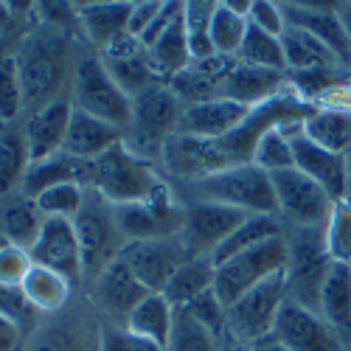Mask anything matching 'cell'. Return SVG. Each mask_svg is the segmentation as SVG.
<instances>
[{"mask_svg":"<svg viewBox=\"0 0 351 351\" xmlns=\"http://www.w3.org/2000/svg\"><path fill=\"white\" fill-rule=\"evenodd\" d=\"M25 292V298L28 304H32L37 312H45V315H56V312H62L65 304L71 301V292H73V284L60 276V273H53V270H45V267H32V273L25 276L23 287Z\"/></svg>","mask_w":351,"mask_h":351,"instance_id":"cell-35","label":"cell"},{"mask_svg":"<svg viewBox=\"0 0 351 351\" xmlns=\"http://www.w3.org/2000/svg\"><path fill=\"white\" fill-rule=\"evenodd\" d=\"M73 104L71 99H56L40 110H34L23 124V135L28 143V155L34 160H45L56 152H62L68 124H71Z\"/></svg>","mask_w":351,"mask_h":351,"instance_id":"cell-20","label":"cell"},{"mask_svg":"<svg viewBox=\"0 0 351 351\" xmlns=\"http://www.w3.org/2000/svg\"><path fill=\"white\" fill-rule=\"evenodd\" d=\"M23 110H25V99H23L17 62L14 56H0V124L3 127L14 124Z\"/></svg>","mask_w":351,"mask_h":351,"instance_id":"cell-45","label":"cell"},{"mask_svg":"<svg viewBox=\"0 0 351 351\" xmlns=\"http://www.w3.org/2000/svg\"><path fill=\"white\" fill-rule=\"evenodd\" d=\"M17 348H23V332L9 317L0 315V351H17Z\"/></svg>","mask_w":351,"mask_h":351,"instance_id":"cell-52","label":"cell"},{"mask_svg":"<svg viewBox=\"0 0 351 351\" xmlns=\"http://www.w3.org/2000/svg\"><path fill=\"white\" fill-rule=\"evenodd\" d=\"M217 3H183V25H186V37H189V51H191V62L194 60H208L214 56L211 45V17H214Z\"/></svg>","mask_w":351,"mask_h":351,"instance_id":"cell-40","label":"cell"},{"mask_svg":"<svg viewBox=\"0 0 351 351\" xmlns=\"http://www.w3.org/2000/svg\"><path fill=\"white\" fill-rule=\"evenodd\" d=\"M32 267H34V261L28 250L9 245V242L0 245V284L3 287H23Z\"/></svg>","mask_w":351,"mask_h":351,"instance_id":"cell-47","label":"cell"},{"mask_svg":"<svg viewBox=\"0 0 351 351\" xmlns=\"http://www.w3.org/2000/svg\"><path fill=\"white\" fill-rule=\"evenodd\" d=\"M183 219H186V202L178 197V191L169 183L149 199L115 208V222H119L124 242H149V239L180 237Z\"/></svg>","mask_w":351,"mask_h":351,"instance_id":"cell-9","label":"cell"},{"mask_svg":"<svg viewBox=\"0 0 351 351\" xmlns=\"http://www.w3.org/2000/svg\"><path fill=\"white\" fill-rule=\"evenodd\" d=\"M253 351H289V348L276 335H267V337H261V340L253 343Z\"/></svg>","mask_w":351,"mask_h":351,"instance_id":"cell-55","label":"cell"},{"mask_svg":"<svg viewBox=\"0 0 351 351\" xmlns=\"http://www.w3.org/2000/svg\"><path fill=\"white\" fill-rule=\"evenodd\" d=\"M183 202H186V219L180 239L191 256L214 258L219 245L250 217L239 208H230L211 199H183Z\"/></svg>","mask_w":351,"mask_h":351,"instance_id":"cell-12","label":"cell"},{"mask_svg":"<svg viewBox=\"0 0 351 351\" xmlns=\"http://www.w3.org/2000/svg\"><path fill=\"white\" fill-rule=\"evenodd\" d=\"M284 127L267 130L265 135L258 138L256 149H253V160L250 163L258 166L261 171H267V174L295 169V155H292V143H289V135H287Z\"/></svg>","mask_w":351,"mask_h":351,"instance_id":"cell-41","label":"cell"},{"mask_svg":"<svg viewBox=\"0 0 351 351\" xmlns=\"http://www.w3.org/2000/svg\"><path fill=\"white\" fill-rule=\"evenodd\" d=\"M87 189L79 183H65V186H53L48 191H43L34 202L40 206V211L45 214V219H68L73 222L84 206Z\"/></svg>","mask_w":351,"mask_h":351,"instance_id":"cell-44","label":"cell"},{"mask_svg":"<svg viewBox=\"0 0 351 351\" xmlns=\"http://www.w3.org/2000/svg\"><path fill=\"white\" fill-rule=\"evenodd\" d=\"M0 132H3V124H0Z\"/></svg>","mask_w":351,"mask_h":351,"instance_id":"cell-59","label":"cell"},{"mask_svg":"<svg viewBox=\"0 0 351 351\" xmlns=\"http://www.w3.org/2000/svg\"><path fill=\"white\" fill-rule=\"evenodd\" d=\"M0 315L3 317H9L12 324L25 335V329H37V309L28 304V298H25V292L20 289V287H3L0 284Z\"/></svg>","mask_w":351,"mask_h":351,"instance_id":"cell-46","label":"cell"},{"mask_svg":"<svg viewBox=\"0 0 351 351\" xmlns=\"http://www.w3.org/2000/svg\"><path fill=\"white\" fill-rule=\"evenodd\" d=\"M124 141V130L112 127L90 112H82L73 107L71 112V124H68V135H65V146L62 152L79 158V160H90L96 163L104 152H110L115 143Z\"/></svg>","mask_w":351,"mask_h":351,"instance_id":"cell-25","label":"cell"},{"mask_svg":"<svg viewBox=\"0 0 351 351\" xmlns=\"http://www.w3.org/2000/svg\"><path fill=\"white\" fill-rule=\"evenodd\" d=\"M217 351H253V343H247V340H242L239 335H233L228 326L219 332V337H217Z\"/></svg>","mask_w":351,"mask_h":351,"instance_id":"cell-53","label":"cell"},{"mask_svg":"<svg viewBox=\"0 0 351 351\" xmlns=\"http://www.w3.org/2000/svg\"><path fill=\"white\" fill-rule=\"evenodd\" d=\"M65 183H79L84 189H90L93 186V163L79 160L68 152H56L45 160H34V163H28L20 194L37 199L43 191H48L53 186H65Z\"/></svg>","mask_w":351,"mask_h":351,"instance_id":"cell-22","label":"cell"},{"mask_svg":"<svg viewBox=\"0 0 351 351\" xmlns=\"http://www.w3.org/2000/svg\"><path fill=\"white\" fill-rule=\"evenodd\" d=\"M233 65H237V60L214 53L208 60H194L186 71H180L166 84L178 93V99L186 107L199 104V101H211V99H222V87H225V79Z\"/></svg>","mask_w":351,"mask_h":351,"instance_id":"cell-23","label":"cell"},{"mask_svg":"<svg viewBox=\"0 0 351 351\" xmlns=\"http://www.w3.org/2000/svg\"><path fill=\"white\" fill-rule=\"evenodd\" d=\"M281 233H284V222H281L278 214H250V217L219 245V250H217L214 258H211L214 267L222 265V261H228V258H233V256L250 250V247H256V245H261V242L281 237Z\"/></svg>","mask_w":351,"mask_h":351,"instance_id":"cell-34","label":"cell"},{"mask_svg":"<svg viewBox=\"0 0 351 351\" xmlns=\"http://www.w3.org/2000/svg\"><path fill=\"white\" fill-rule=\"evenodd\" d=\"M163 3H158V0H149V3H132V12H130V25H127V32L132 37H143L146 32H149V25L155 23V17L160 14Z\"/></svg>","mask_w":351,"mask_h":351,"instance_id":"cell-51","label":"cell"},{"mask_svg":"<svg viewBox=\"0 0 351 351\" xmlns=\"http://www.w3.org/2000/svg\"><path fill=\"white\" fill-rule=\"evenodd\" d=\"M183 110L186 104L178 99V93L166 82L146 87L143 93L132 99V121L124 132V141L130 143V149H135L146 160L158 163L166 141L180 132Z\"/></svg>","mask_w":351,"mask_h":351,"instance_id":"cell-3","label":"cell"},{"mask_svg":"<svg viewBox=\"0 0 351 351\" xmlns=\"http://www.w3.org/2000/svg\"><path fill=\"white\" fill-rule=\"evenodd\" d=\"M73 228H76L79 250H82L84 278L90 281L107 265H112L127 245L119 230V222H115V206H110L99 191L87 189L84 206L73 219Z\"/></svg>","mask_w":351,"mask_h":351,"instance_id":"cell-7","label":"cell"},{"mask_svg":"<svg viewBox=\"0 0 351 351\" xmlns=\"http://www.w3.org/2000/svg\"><path fill=\"white\" fill-rule=\"evenodd\" d=\"M343 158H346V197L351 199V146L343 152Z\"/></svg>","mask_w":351,"mask_h":351,"instance_id":"cell-57","label":"cell"},{"mask_svg":"<svg viewBox=\"0 0 351 351\" xmlns=\"http://www.w3.org/2000/svg\"><path fill=\"white\" fill-rule=\"evenodd\" d=\"M245 34H247V17H242L239 12H233L228 3H217L214 17H211L214 53L228 56V60H237L239 48L245 43Z\"/></svg>","mask_w":351,"mask_h":351,"instance_id":"cell-38","label":"cell"},{"mask_svg":"<svg viewBox=\"0 0 351 351\" xmlns=\"http://www.w3.org/2000/svg\"><path fill=\"white\" fill-rule=\"evenodd\" d=\"M287 25L304 28L312 37L324 43L343 65V71L351 76V40L346 34V25L335 6H317V3H281Z\"/></svg>","mask_w":351,"mask_h":351,"instance_id":"cell-19","label":"cell"},{"mask_svg":"<svg viewBox=\"0 0 351 351\" xmlns=\"http://www.w3.org/2000/svg\"><path fill=\"white\" fill-rule=\"evenodd\" d=\"M166 186L160 171L152 160H146L130 143H115L93 163V191H99L110 206H130V202L149 199Z\"/></svg>","mask_w":351,"mask_h":351,"instance_id":"cell-1","label":"cell"},{"mask_svg":"<svg viewBox=\"0 0 351 351\" xmlns=\"http://www.w3.org/2000/svg\"><path fill=\"white\" fill-rule=\"evenodd\" d=\"M189 191H191V199L222 202V206L239 208L245 214H278L270 174L253 163L228 166L206 180L191 183Z\"/></svg>","mask_w":351,"mask_h":351,"instance_id":"cell-5","label":"cell"},{"mask_svg":"<svg viewBox=\"0 0 351 351\" xmlns=\"http://www.w3.org/2000/svg\"><path fill=\"white\" fill-rule=\"evenodd\" d=\"M284 301H287V281H284V273H276L267 281L247 289L237 304L228 306V329L247 343L267 337L273 335L276 317Z\"/></svg>","mask_w":351,"mask_h":351,"instance_id":"cell-11","label":"cell"},{"mask_svg":"<svg viewBox=\"0 0 351 351\" xmlns=\"http://www.w3.org/2000/svg\"><path fill=\"white\" fill-rule=\"evenodd\" d=\"M346 351H351V346H346Z\"/></svg>","mask_w":351,"mask_h":351,"instance_id":"cell-58","label":"cell"},{"mask_svg":"<svg viewBox=\"0 0 351 351\" xmlns=\"http://www.w3.org/2000/svg\"><path fill=\"white\" fill-rule=\"evenodd\" d=\"M71 104L124 132L132 121V99L110 76L101 56H82L76 62L71 76Z\"/></svg>","mask_w":351,"mask_h":351,"instance_id":"cell-6","label":"cell"},{"mask_svg":"<svg viewBox=\"0 0 351 351\" xmlns=\"http://www.w3.org/2000/svg\"><path fill=\"white\" fill-rule=\"evenodd\" d=\"M146 56H149V65L160 82H171L180 71H186L191 65L183 14H180V20H174L152 45H146Z\"/></svg>","mask_w":351,"mask_h":351,"instance_id":"cell-31","label":"cell"},{"mask_svg":"<svg viewBox=\"0 0 351 351\" xmlns=\"http://www.w3.org/2000/svg\"><path fill=\"white\" fill-rule=\"evenodd\" d=\"M20 84H23V99L28 110H40L56 99H68L60 96L62 84L68 79L65 68V43L56 34V28L51 34H34L28 37L14 56Z\"/></svg>","mask_w":351,"mask_h":351,"instance_id":"cell-4","label":"cell"},{"mask_svg":"<svg viewBox=\"0 0 351 351\" xmlns=\"http://www.w3.org/2000/svg\"><path fill=\"white\" fill-rule=\"evenodd\" d=\"M337 14H340V20H343V25H346L348 40H351V3H337Z\"/></svg>","mask_w":351,"mask_h":351,"instance_id":"cell-56","label":"cell"},{"mask_svg":"<svg viewBox=\"0 0 351 351\" xmlns=\"http://www.w3.org/2000/svg\"><path fill=\"white\" fill-rule=\"evenodd\" d=\"M166 351H217V335L202 326L197 317H191L186 309H178Z\"/></svg>","mask_w":351,"mask_h":351,"instance_id":"cell-43","label":"cell"},{"mask_svg":"<svg viewBox=\"0 0 351 351\" xmlns=\"http://www.w3.org/2000/svg\"><path fill=\"white\" fill-rule=\"evenodd\" d=\"M149 295V289H146L135 276L132 270L124 265V258L119 256L107 265L99 276L90 278V289H87V298L90 304L107 315L110 320H121V326L127 324V317L132 315V309Z\"/></svg>","mask_w":351,"mask_h":351,"instance_id":"cell-15","label":"cell"},{"mask_svg":"<svg viewBox=\"0 0 351 351\" xmlns=\"http://www.w3.org/2000/svg\"><path fill=\"white\" fill-rule=\"evenodd\" d=\"M73 12L90 45L107 51L115 40L127 34L132 3H82Z\"/></svg>","mask_w":351,"mask_h":351,"instance_id":"cell-26","label":"cell"},{"mask_svg":"<svg viewBox=\"0 0 351 351\" xmlns=\"http://www.w3.org/2000/svg\"><path fill=\"white\" fill-rule=\"evenodd\" d=\"M28 163H32V155H28L23 127H3V132H0V199L14 197V191L20 194Z\"/></svg>","mask_w":351,"mask_h":351,"instance_id":"cell-33","label":"cell"},{"mask_svg":"<svg viewBox=\"0 0 351 351\" xmlns=\"http://www.w3.org/2000/svg\"><path fill=\"white\" fill-rule=\"evenodd\" d=\"M287 270V239L284 233L276 239L261 242L239 256H233L222 265H217V278H214V292L225 306L237 304L247 289L256 284L267 281L276 273Z\"/></svg>","mask_w":351,"mask_h":351,"instance_id":"cell-8","label":"cell"},{"mask_svg":"<svg viewBox=\"0 0 351 351\" xmlns=\"http://www.w3.org/2000/svg\"><path fill=\"white\" fill-rule=\"evenodd\" d=\"M43 225H45V214L32 197L14 194L6 197L3 206H0V237L9 245L32 250V245L43 233Z\"/></svg>","mask_w":351,"mask_h":351,"instance_id":"cell-27","label":"cell"},{"mask_svg":"<svg viewBox=\"0 0 351 351\" xmlns=\"http://www.w3.org/2000/svg\"><path fill=\"white\" fill-rule=\"evenodd\" d=\"M320 317L337 332V337L351 346V267L332 265L324 292H320Z\"/></svg>","mask_w":351,"mask_h":351,"instance_id":"cell-28","label":"cell"},{"mask_svg":"<svg viewBox=\"0 0 351 351\" xmlns=\"http://www.w3.org/2000/svg\"><path fill=\"white\" fill-rule=\"evenodd\" d=\"M99 351V340L87 343L82 329H71L65 324H43L25 337L23 351Z\"/></svg>","mask_w":351,"mask_h":351,"instance_id":"cell-39","label":"cell"},{"mask_svg":"<svg viewBox=\"0 0 351 351\" xmlns=\"http://www.w3.org/2000/svg\"><path fill=\"white\" fill-rule=\"evenodd\" d=\"M121 258L146 289L163 292L169 278L178 273L183 261L191 258V253L180 237H171V239H149V242H127Z\"/></svg>","mask_w":351,"mask_h":351,"instance_id":"cell-14","label":"cell"},{"mask_svg":"<svg viewBox=\"0 0 351 351\" xmlns=\"http://www.w3.org/2000/svg\"><path fill=\"white\" fill-rule=\"evenodd\" d=\"M186 312H189L191 317H197L206 329H211L217 337H219V332L228 326V306L219 301V295H217L214 289H208L206 295H199L197 301H191V304L186 306Z\"/></svg>","mask_w":351,"mask_h":351,"instance_id":"cell-49","label":"cell"},{"mask_svg":"<svg viewBox=\"0 0 351 351\" xmlns=\"http://www.w3.org/2000/svg\"><path fill=\"white\" fill-rule=\"evenodd\" d=\"M99 351H166L163 346L146 340L127 326H101L99 332Z\"/></svg>","mask_w":351,"mask_h":351,"instance_id":"cell-48","label":"cell"},{"mask_svg":"<svg viewBox=\"0 0 351 351\" xmlns=\"http://www.w3.org/2000/svg\"><path fill=\"white\" fill-rule=\"evenodd\" d=\"M247 23L256 25V28H261V32L273 34V37H281L284 28H287V17H284L281 3H270V0H253Z\"/></svg>","mask_w":351,"mask_h":351,"instance_id":"cell-50","label":"cell"},{"mask_svg":"<svg viewBox=\"0 0 351 351\" xmlns=\"http://www.w3.org/2000/svg\"><path fill=\"white\" fill-rule=\"evenodd\" d=\"M281 48L287 60V73H304V71H324V68H340V60L304 28L287 25L281 34Z\"/></svg>","mask_w":351,"mask_h":351,"instance_id":"cell-29","label":"cell"},{"mask_svg":"<svg viewBox=\"0 0 351 351\" xmlns=\"http://www.w3.org/2000/svg\"><path fill=\"white\" fill-rule=\"evenodd\" d=\"M287 90V73L281 71H265V68H253L245 62H237L230 68L225 87H222V99H230L245 107H261L273 101Z\"/></svg>","mask_w":351,"mask_h":351,"instance_id":"cell-24","label":"cell"},{"mask_svg":"<svg viewBox=\"0 0 351 351\" xmlns=\"http://www.w3.org/2000/svg\"><path fill=\"white\" fill-rule=\"evenodd\" d=\"M292 143V155H295V169L304 171L309 180H315L320 189H326L329 197L337 202L346 197V158L337 152H329L324 146L309 141L298 124L284 127Z\"/></svg>","mask_w":351,"mask_h":351,"instance_id":"cell-18","label":"cell"},{"mask_svg":"<svg viewBox=\"0 0 351 351\" xmlns=\"http://www.w3.org/2000/svg\"><path fill=\"white\" fill-rule=\"evenodd\" d=\"M214 278H217V267L214 261L206 256H191L189 261L178 267L163 289V298L174 306V309H186L191 301H197L199 295H206L208 289H214Z\"/></svg>","mask_w":351,"mask_h":351,"instance_id":"cell-30","label":"cell"},{"mask_svg":"<svg viewBox=\"0 0 351 351\" xmlns=\"http://www.w3.org/2000/svg\"><path fill=\"white\" fill-rule=\"evenodd\" d=\"M14 25H17L14 9L6 6V3H0V56H6V53H3V45H6L9 37L14 34Z\"/></svg>","mask_w":351,"mask_h":351,"instance_id":"cell-54","label":"cell"},{"mask_svg":"<svg viewBox=\"0 0 351 351\" xmlns=\"http://www.w3.org/2000/svg\"><path fill=\"white\" fill-rule=\"evenodd\" d=\"M237 62L253 65V68H265V71H281L287 73V60H284V48H281V37H273L261 28L247 23V34L245 43L239 48Z\"/></svg>","mask_w":351,"mask_h":351,"instance_id":"cell-37","label":"cell"},{"mask_svg":"<svg viewBox=\"0 0 351 351\" xmlns=\"http://www.w3.org/2000/svg\"><path fill=\"white\" fill-rule=\"evenodd\" d=\"M247 115H250V107L237 104L230 99H211V101L189 104L183 110L180 132L208 138V141H222L230 132H237L245 124Z\"/></svg>","mask_w":351,"mask_h":351,"instance_id":"cell-21","label":"cell"},{"mask_svg":"<svg viewBox=\"0 0 351 351\" xmlns=\"http://www.w3.org/2000/svg\"><path fill=\"white\" fill-rule=\"evenodd\" d=\"M28 253H32V261L37 267H45V270L65 276L73 287L84 278L76 228L68 219H45L43 233L37 237V242L32 245Z\"/></svg>","mask_w":351,"mask_h":351,"instance_id":"cell-17","label":"cell"},{"mask_svg":"<svg viewBox=\"0 0 351 351\" xmlns=\"http://www.w3.org/2000/svg\"><path fill=\"white\" fill-rule=\"evenodd\" d=\"M301 130L317 146L343 155L351 146V112L332 110V107H317L309 119L301 121Z\"/></svg>","mask_w":351,"mask_h":351,"instance_id":"cell-36","label":"cell"},{"mask_svg":"<svg viewBox=\"0 0 351 351\" xmlns=\"http://www.w3.org/2000/svg\"><path fill=\"white\" fill-rule=\"evenodd\" d=\"M287 301L301 304L312 312L320 306V292H324L326 276L335 261L329 258L324 228H287Z\"/></svg>","mask_w":351,"mask_h":351,"instance_id":"cell-2","label":"cell"},{"mask_svg":"<svg viewBox=\"0 0 351 351\" xmlns=\"http://www.w3.org/2000/svg\"><path fill=\"white\" fill-rule=\"evenodd\" d=\"M324 239H326L329 258L335 265L351 267V199L348 197L335 202V208L324 225Z\"/></svg>","mask_w":351,"mask_h":351,"instance_id":"cell-42","label":"cell"},{"mask_svg":"<svg viewBox=\"0 0 351 351\" xmlns=\"http://www.w3.org/2000/svg\"><path fill=\"white\" fill-rule=\"evenodd\" d=\"M273 194H276V211L287 228H324L335 199L326 189H320L315 180H309L304 171L287 169L270 174Z\"/></svg>","mask_w":351,"mask_h":351,"instance_id":"cell-10","label":"cell"},{"mask_svg":"<svg viewBox=\"0 0 351 351\" xmlns=\"http://www.w3.org/2000/svg\"><path fill=\"white\" fill-rule=\"evenodd\" d=\"M174 315H178V309L163 298V292H149V295L132 309V315L127 317L124 326L166 348L171 329H174Z\"/></svg>","mask_w":351,"mask_h":351,"instance_id":"cell-32","label":"cell"},{"mask_svg":"<svg viewBox=\"0 0 351 351\" xmlns=\"http://www.w3.org/2000/svg\"><path fill=\"white\" fill-rule=\"evenodd\" d=\"M273 335L289 348V351H346V343L337 337V332L326 324L320 312H312L301 304L284 301Z\"/></svg>","mask_w":351,"mask_h":351,"instance_id":"cell-16","label":"cell"},{"mask_svg":"<svg viewBox=\"0 0 351 351\" xmlns=\"http://www.w3.org/2000/svg\"><path fill=\"white\" fill-rule=\"evenodd\" d=\"M158 163L163 166V171L169 174V178L180 180L186 186L206 180V178H211V174L230 166L219 141L197 138V135H186V132H178L174 138L166 141Z\"/></svg>","mask_w":351,"mask_h":351,"instance_id":"cell-13","label":"cell"}]
</instances>
